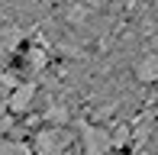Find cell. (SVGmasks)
<instances>
[{
    "label": "cell",
    "instance_id": "6da1fadb",
    "mask_svg": "<svg viewBox=\"0 0 158 155\" xmlns=\"http://www.w3.org/2000/svg\"><path fill=\"white\" fill-rule=\"evenodd\" d=\"M32 155H68L71 152V132L68 126H45V129L32 132L29 142Z\"/></svg>",
    "mask_w": 158,
    "mask_h": 155
},
{
    "label": "cell",
    "instance_id": "7a4b0ae2",
    "mask_svg": "<svg viewBox=\"0 0 158 155\" xmlns=\"http://www.w3.org/2000/svg\"><path fill=\"white\" fill-rule=\"evenodd\" d=\"M35 97H39L35 81H19L16 87L10 90V97H6V110H10L13 116H26V113H32Z\"/></svg>",
    "mask_w": 158,
    "mask_h": 155
},
{
    "label": "cell",
    "instance_id": "3957f363",
    "mask_svg": "<svg viewBox=\"0 0 158 155\" xmlns=\"http://www.w3.org/2000/svg\"><path fill=\"white\" fill-rule=\"evenodd\" d=\"M81 139H84V155H110L113 152V139L103 126H84Z\"/></svg>",
    "mask_w": 158,
    "mask_h": 155
},
{
    "label": "cell",
    "instance_id": "277c9868",
    "mask_svg": "<svg viewBox=\"0 0 158 155\" xmlns=\"http://www.w3.org/2000/svg\"><path fill=\"white\" fill-rule=\"evenodd\" d=\"M135 78H139L142 84H155L158 81V55L155 52L142 55V58L135 61Z\"/></svg>",
    "mask_w": 158,
    "mask_h": 155
},
{
    "label": "cell",
    "instance_id": "5b68a950",
    "mask_svg": "<svg viewBox=\"0 0 158 155\" xmlns=\"http://www.w3.org/2000/svg\"><path fill=\"white\" fill-rule=\"evenodd\" d=\"M42 119H45L48 126H64V123L71 119V113H68V107H64V103H48L45 113H42Z\"/></svg>",
    "mask_w": 158,
    "mask_h": 155
},
{
    "label": "cell",
    "instance_id": "8992f818",
    "mask_svg": "<svg viewBox=\"0 0 158 155\" xmlns=\"http://www.w3.org/2000/svg\"><path fill=\"white\" fill-rule=\"evenodd\" d=\"M45 65H48L45 48H29V52H26V74H39Z\"/></svg>",
    "mask_w": 158,
    "mask_h": 155
},
{
    "label": "cell",
    "instance_id": "52a82bcc",
    "mask_svg": "<svg viewBox=\"0 0 158 155\" xmlns=\"http://www.w3.org/2000/svg\"><path fill=\"white\" fill-rule=\"evenodd\" d=\"M19 84V74L16 71H0V100L6 103V97H10V90Z\"/></svg>",
    "mask_w": 158,
    "mask_h": 155
}]
</instances>
